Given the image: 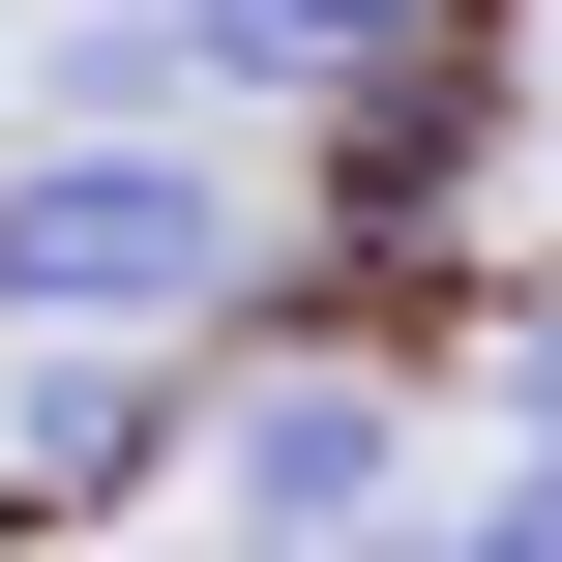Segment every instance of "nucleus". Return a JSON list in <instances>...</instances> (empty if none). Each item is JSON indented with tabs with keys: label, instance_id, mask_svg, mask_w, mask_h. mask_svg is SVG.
<instances>
[{
	"label": "nucleus",
	"instance_id": "obj_1",
	"mask_svg": "<svg viewBox=\"0 0 562 562\" xmlns=\"http://www.w3.org/2000/svg\"><path fill=\"white\" fill-rule=\"evenodd\" d=\"M237 267H267V207H237L207 148L0 119V326H30V356H59V326H237Z\"/></svg>",
	"mask_w": 562,
	"mask_h": 562
},
{
	"label": "nucleus",
	"instance_id": "obj_2",
	"mask_svg": "<svg viewBox=\"0 0 562 562\" xmlns=\"http://www.w3.org/2000/svg\"><path fill=\"white\" fill-rule=\"evenodd\" d=\"M207 474H237L267 562H356V533H415V385H385V356H267V385L207 415Z\"/></svg>",
	"mask_w": 562,
	"mask_h": 562
},
{
	"label": "nucleus",
	"instance_id": "obj_3",
	"mask_svg": "<svg viewBox=\"0 0 562 562\" xmlns=\"http://www.w3.org/2000/svg\"><path fill=\"white\" fill-rule=\"evenodd\" d=\"M237 385H207V326H59V356H0V474L89 533V504H148L178 445H207Z\"/></svg>",
	"mask_w": 562,
	"mask_h": 562
},
{
	"label": "nucleus",
	"instance_id": "obj_4",
	"mask_svg": "<svg viewBox=\"0 0 562 562\" xmlns=\"http://www.w3.org/2000/svg\"><path fill=\"white\" fill-rule=\"evenodd\" d=\"M178 30H207V119H326V148L474 59V0H178Z\"/></svg>",
	"mask_w": 562,
	"mask_h": 562
},
{
	"label": "nucleus",
	"instance_id": "obj_5",
	"mask_svg": "<svg viewBox=\"0 0 562 562\" xmlns=\"http://www.w3.org/2000/svg\"><path fill=\"white\" fill-rule=\"evenodd\" d=\"M30 119H89V148H207V30H178V0H89V30L30 59Z\"/></svg>",
	"mask_w": 562,
	"mask_h": 562
},
{
	"label": "nucleus",
	"instance_id": "obj_6",
	"mask_svg": "<svg viewBox=\"0 0 562 562\" xmlns=\"http://www.w3.org/2000/svg\"><path fill=\"white\" fill-rule=\"evenodd\" d=\"M445 562H562V445H504V504H474Z\"/></svg>",
	"mask_w": 562,
	"mask_h": 562
},
{
	"label": "nucleus",
	"instance_id": "obj_7",
	"mask_svg": "<svg viewBox=\"0 0 562 562\" xmlns=\"http://www.w3.org/2000/svg\"><path fill=\"white\" fill-rule=\"evenodd\" d=\"M504 415H533V445H562V267H533V296H504Z\"/></svg>",
	"mask_w": 562,
	"mask_h": 562
},
{
	"label": "nucleus",
	"instance_id": "obj_8",
	"mask_svg": "<svg viewBox=\"0 0 562 562\" xmlns=\"http://www.w3.org/2000/svg\"><path fill=\"white\" fill-rule=\"evenodd\" d=\"M356 562H445V533H356Z\"/></svg>",
	"mask_w": 562,
	"mask_h": 562
},
{
	"label": "nucleus",
	"instance_id": "obj_9",
	"mask_svg": "<svg viewBox=\"0 0 562 562\" xmlns=\"http://www.w3.org/2000/svg\"><path fill=\"white\" fill-rule=\"evenodd\" d=\"M0 119H30V59H0Z\"/></svg>",
	"mask_w": 562,
	"mask_h": 562
}]
</instances>
